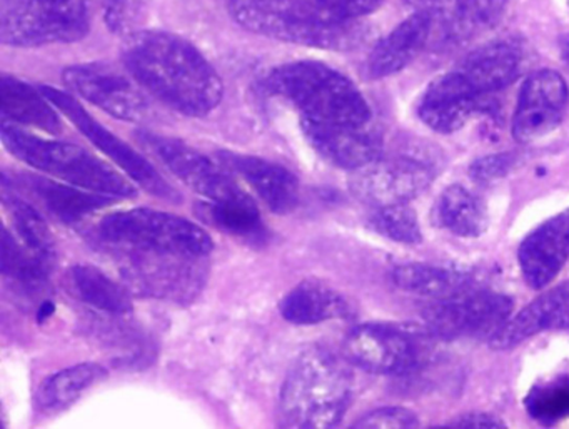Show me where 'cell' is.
Wrapping results in <instances>:
<instances>
[{
	"label": "cell",
	"mask_w": 569,
	"mask_h": 429,
	"mask_svg": "<svg viewBox=\"0 0 569 429\" xmlns=\"http://www.w3.org/2000/svg\"><path fill=\"white\" fill-rule=\"evenodd\" d=\"M108 376V371L96 362L72 366L42 382L38 392L39 406L48 411H59L72 405L82 392Z\"/></svg>",
	"instance_id": "cell-30"
},
{
	"label": "cell",
	"mask_w": 569,
	"mask_h": 429,
	"mask_svg": "<svg viewBox=\"0 0 569 429\" xmlns=\"http://www.w3.org/2000/svg\"><path fill=\"white\" fill-rule=\"evenodd\" d=\"M512 301L501 292L476 288L431 301L425 311L429 335L441 339L489 338L511 318Z\"/></svg>",
	"instance_id": "cell-8"
},
{
	"label": "cell",
	"mask_w": 569,
	"mask_h": 429,
	"mask_svg": "<svg viewBox=\"0 0 569 429\" xmlns=\"http://www.w3.org/2000/svg\"><path fill=\"white\" fill-rule=\"evenodd\" d=\"M481 96L459 71L436 79L421 96L419 119L432 131L451 134L475 116Z\"/></svg>",
	"instance_id": "cell-18"
},
{
	"label": "cell",
	"mask_w": 569,
	"mask_h": 429,
	"mask_svg": "<svg viewBox=\"0 0 569 429\" xmlns=\"http://www.w3.org/2000/svg\"><path fill=\"white\" fill-rule=\"evenodd\" d=\"M54 108L41 89L38 91L32 86L9 76H2L0 79V111L4 116V121L31 126L49 134H59L62 131V122Z\"/></svg>",
	"instance_id": "cell-24"
},
{
	"label": "cell",
	"mask_w": 569,
	"mask_h": 429,
	"mask_svg": "<svg viewBox=\"0 0 569 429\" xmlns=\"http://www.w3.org/2000/svg\"><path fill=\"white\" fill-rule=\"evenodd\" d=\"M29 182L51 214L69 225L88 218L92 212L101 211L118 199L79 188V186H68V182L62 184L44 178H32Z\"/></svg>",
	"instance_id": "cell-27"
},
{
	"label": "cell",
	"mask_w": 569,
	"mask_h": 429,
	"mask_svg": "<svg viewBox=\"0 0 569 429\" xmlns=\"http://www.w3.org/2000/svg\"><path fill=\"white\" fill-rule=\"evenodd\" d=\"M99 236L121 249L191 258H206L214 248L211 236L194 222L146 208L106 216L99 226Z\"/></svg>",
	"instance_id": "cell-6"
},
{
	"label": "cell",
	"mask_w": 569,
	"mask_h": 429,
	"mask_svg": "<svg viewBox=\"0 0 569 429\" xmlns=\"http://www.w3.org/2000/svg\"><path fill=\"white\" fill-rule=\"evenodd\" d=\"M431 18L445 44H465L496 28L508 0H408Z\"/></svg>",
	"instance_id": "cell-15"
},
{
	"label": "cell",
	"mask_w": 569,
	"mask_h": 429,
	"mask_svg": "<svg viewBox=\"0 0 569 429\" xmlns=\"http://www.w3.org/2000/svg\"><path fill=\"white\" fill-rule=\"evenodd\" d=\"M142 142L161 159L162 164L181 179L188 188L208 199L209 202L224 201L242 194L238 182L211 159L206 158L184 142L144 132Z\"/></svg>",
	"instance_id": "cell-13"
},
{
	"label": "cell",
	"mask_w": 569,
	"mask_h": 429,
	"mask_svg": "<svg viewBox=\"0 0 569 429\" xmlns=\"http://www.w3.org/2000/svg\"><path fill=\"white\" fill-rule=\"evenodd\" d=\"M559 49H561V59L569 68V36H565L559 42Z\"/></svg>",
	"instance_id": "cell-41"
},
{
	"label": "cell",
	"mask_w": 569,
	"mask_h": 429,
	"mask_svg": "<svg viewBox=\"0 0 569 429\" xmlns=\"http://www.w3.org/2000/svg\"><path fill=\"white\" fill-rule=\"evenodd\" d=\"M222 166L241 176L259 198L278 214L292 211L299 202V181L284 166L254 156L221 152Z\"/></svg>",
	"instance_id": "cell-21"
},
{
	"label": "cell",
	"mask_w": 569,
	"mask_h": 429,
	"mask_svg": "<svg viewBox=\"0 0 569 429\" xmlns=\"http://www.w3.org/2000/svg\"><path fill=\"white\" fill-rule=\"evenodd\" d=\"M522 66V52L515 42L499 41L482 46L468 56L458 69L479 96L508 88Z\"/></svg>",
	"instance_id": "cell-23"
},
{
	"label": "cell",
	"mask_w": 569,
	"mask_h": 429,
	"mask_svg": "<svg viewBox=\"0 0 569 429\" xmlns=\"http://www.w3.org/2000/svg\"><path fill=\"white\" fill-rule=\"evenodd\" d=\"M204 209L209 219L222 231L244 238L258 236L262 231L261 212L248 192L224 201L208 202Z\"/></svg>",
	"instance_id": "cell-31"
},
{
	"label": "cell",
	"mask_w": 569,
	"mask_h": 429,
	"mask_svg": "<svg viewBox=\"0 0 569 429\" xmlns=\"http://www.w3.org/2000/svg\"><path fill=\"white\" fill-rule=\"evenodd\" d=\"M348 312L342 296L321 282L305 281L296 286L281 302V315L292 325L311 326Z\"/></svg>",
	"instance_id": "cell-26"
},
{
	"label": "cell",
	"mask_w": 569,
	"mask_h": 429,
	"mask_svg": "<svg viewBox=\"0 0 569 429\" xmlns=\"http://www.w3.org/2000/svg\"><path fill=\"white\" fill-rule=\"evenodd\" d=\"M309 144L331 164L358 171L382 156V139L366 126L329 124L301 119Z\"/></svg>",
	"instance_id": "cell-16"
},
{
	"label": "cell",
	"mask_w": 569,
	"mask_h": 429,
	"mask_svg": "<svg viewBox=\"0 0 569 429\" xmlns=\"http://www.w3.org/2000/svg\"><path fill=\"white\" fill-rule=\"evenodd\" d=\"M392 282L402 291L438 301L476 288L469 272L448 266L402 265L392 271Z\"/></svg>",
	"instance_id": "cell-25"
},
{
	"label": "cell",
	"mask_w": 569,
	"mask_h": 429,
	"mask_svg": "<svg viewBox=\"0 0 569 429\" xmlns=\"http://www.w3.org/2000/svg\"><path fill=\"white\" fill-rule=\"evenodd\" d=\"M449 428H502V421L495 416L485 415V412H471V415L461 416V418L449 421Z\"/></svg>",
	"instance_id": "cell-40"
},
{
	"label": "cell",
	"mask_w": 569,
	"mask_h": 429,
	"mask_svg": "<svg viewBox=\"0 0 569 429\" xmlns=\"http://www.w3.org/2000/svg\"><path fill=\"white\" fill-rule=\"evenodd\" d=\"M371 226L379 235L402 245H419L422 241L418 218L408 202L376 208L371 216Z\"/></svg>",
	"instance_id": "cell-35"
},
{
	"label": "cell",
	"mask_w": 569,
	"mask_h": 429,
	"mask_svg": "<svg viewBox=\"0 0 569 429\" xmlns=\"http://www.w3.org/2000/svg\"><path fill=\"white\" fill-rule=\"evenodd\" d=\"M51 265L36 255L28 246H21L8 228L2 231V272L21 285L34 288L48 281Z\"/></svg>",
	"instance_id": "cell-32"
},
{
	"label": "cell",
	"mask_w": 569,
	"mask_h": 429,
	"mask_svg": "<svg viewBox=\"0 0 569 429\" xmlns=\"http://www.w3.org/2000/svg\"><path fill=\"white\" fill-rule=\"evenodd\" d=\"M435 178V164L425 156H381L371 164L356 171L351 179V189L361 201L381 208L418 198Z\"/></svg>",
	"instance_id": "cell-10"
},
{
	"label": "cell",
	"mask_w": 569,
	"mask_h": 429,
	"mask_svg": "<svg viewBox=\"0 0 569 429\" xmlns=\"http://www.w3.org/2000/svg\"><path fill=\"white\" fill-rule=\"evenodd\" d=\"M229 11L248 31L308 48L346 51L356 48L365 36L358 22L326 21L308 0H229Z\"/></svg>",
	"instance_id": "cell-4"
},
{
	"label": "cell",
	"mask_w": 569,
	"mask_h": 429,
	"mask_svg": "<svg viewBox=\"0 0 569 429\" xmlns=\"http://www.w3.org/2000/svg\"><path fill=\"white\" fill-rule=\"evenodd\" d=\"M104 21L114 34L139 32L149 14V0H104Z\"/></svg>",
	"instance_id": "cell-36"
},
{
	"label": "cell",
	"mask_w": 569,
	"mask_h": 429,
	"mask_svg": "<svg viewBox=\"0 0 569 429\" xmlns=\"http://www.w3.org/2000/svg\"><path fill=\"white\" fill-rule=\"evenodd\" d=\"M569 258V209L532 229L519 246L518 261L526 285L548 286Z\"/></svg>",
	"instance_id": "cell-17"
},
{
	"label": "cell",
	"mask_w": 569,
	"mask_h": 429,
	"mask_svg": "<svg viewBox=\"0 0 569 429\" xmlns=\"http://www.w3.org/2000/svg\"><path fill=\"white\" fill-rule=\"evenodd\" d=\"M64 82L72 92L122 121H141L148 112L142 92L108 66H72L64 71Z\"/></svg>",
	"instance_id": "cell-14"
},
{
	"label": "cell",
	"mask_w": 569,
	"mask_h": 429,
	"mask_svg": "<svg viewBox=\"0 0 569 429\" xmlns=\"http://www.w3.org/2000/svg\"><path fill=\"white\" fill-rule=\"evenodd\" d=\"M0 136L11 154L59 181L118 199L138 194L124 176L78 146L38 138L8 121L2 122Z\"/></svg>",
	"instance_id": "cell-5"
},
{
	"label": "cell",
	"mask_w": 569,
	"mask_h": 429,
	"mask_svg": "<svg viewBox=\"0 0 569 429\" xmlns=\"http://www.w3.org/2000/svg\"><path fill=\"white\" fill-rule=\"evenodd\" d=\"M436 222L459 238H478L488 228L485 206L462 186H449L435 208Z\"/></svg>",
	"instance_id": "cell-28"
},
{
	"label": "cell",
	"mask_w": 569,
	"mask_h": 429,
	"mask_svg": "<svg viewBox=\"0 0 569 429\" xmlns=\"http://www.w3.org/2000/svg\"><path fill=\"white\" fill-rule=\"evenodd\" d=\"M511 158L506 154L489 156V158L479 159L471 168V176L476 181H492L501 178L509 171Z\"/></svg>",
	"instance_id": "cell-39"
},
{
	"label": "cell",
	"mask_w": 569,
	"mask_h": 429,
	"mask_svg": "<svg viewBox=\"0 0 569 429\" xmlns=\"http://www.w3.org/2000/svg\"><path fill=\"white\" fill-rule=\"evenodd\" d=\"M432 34V21L426 12L418 11L386 36L369 56L366 72L371 79L389 78L411 64Z\"/></svg>",
	"instance_id": "cell-22"
},
{
	"label": "cell",
	"mask_w": 569,
	"mask_h": 429,
	"mask_svg": "<svg viewBox=\"0 0 569 429\" xmlns=\"http://www.w3.org/2000/svg\"><path fill=\"white\" fill-rule=\"evenodd\" d=\"M41 91L44 92L46 98L62 112L71 119L72 124L99 149L104 152L108 158H111L129 178L134 179L141 188L158 198L166 199V201H179L181 196L179 192L159 174L158 169L138 151L126 144L118 136L112 134L104 126L99 124L71 94L59 91V89L42 86Z\"/></svg>",
	"instance_id": "cell-9"
},
{
	"label": "cell",
	"mask_w": 569,
	"mask_h": 429,
	"mask_svg": "<svg viewBox=\"0 0 569 429\" xmlns=\"http://www.w3.org/2000/svg\"><path fill=\"white\" fill-rule=\"evenodd\" d=\"M569 89L559 72L551 69L532 72L519 91L512 138L518 142H532L551 134L565 118Z\"/></svg>",
	"instance_id": "cell-12"
},
{
	"label": "cell",
	"mask_w": 569,
	"mask_h": 429,
	"mask_svg": "<svg viewBox=\"0 0 569 429\" xmlns=\"http://www.w3.org/2000/svg\"><path fill=\"white\" fill-rule=\"evenodd\" d=\"M348 368L325 348L306 349L289 369L279 395V425L284 428L338 426L351 401Z\"/></svg>",
	"instance_id": "cell-2"
},
{
	"label": "cell",
	"mask_w": 569,
	"mask_h": 429,
	"mask_svg": "<svg viewBox=\"0 0 569 429\" xmlns=\"http://www.w3.org/2000/svg\"><path fill=\"white\" fill-rule=\"evenodd\" d=\"M124 62L142 88L182 114L204 118L221 102L224 88L218 72L179 36L136 32L126 42Z\"/></svg>",
	"instance_id": "cell-1"
},
{
	"label": "cell",
	"mask_w": 569,
	"mask_h": 429,
	"mask_svg": "<svg viewBox=\"0 0 569 429\" xmlns=\"http://www.w3.org/2000/svg\"><path fill=\"white\" fill-rule=\"evenodd\" d=\"M315 11L332 24H355L381 8L385 0H308Z\"/></svg>",
	"instance_id": "cell-37"
},
{
	"label": "cell",
	"mask_w": 569,
	"mask_h": 429,
	"mask_svg": "<svg viewBox=\"0 0 569 429\" xmlns=\"http://www.w3.org/2000/svg\"><path fill=\"white\" fill-rule=\"evenodd\" d=\"M71 281L76 295L91 308L108 315H126L132 309L128 289L94 266H74L71 269Z\"/></svg>",
	"instance_id": "cell-29"
},
{
	"label": "cell",
	"mask_w": 569,
	"mask_h": 429,
	"mask_svg": "<svg viewBox=\"0 0 569 429\" xmlns=\"http://www.w3.org/2000/svg\"><path fill=\"white\" fill-rule=\"evenodd\" d=\"M526 409L539 422H556L569 416V376L536 386L526 398Z\"/></svg>",
	"instance_id": "cell-34"
},
{
	"label": "cell",
	"mask_w": 569,
	"mask_h": 429,
	"mask_svg": "<svg viewBox=\"0 0 569 429\" xmlns=\"http://www.w3.org/2000/svg\"><path fill=\"white\" fill-rule=\"evenodd\" d=\"M266 84L276 96L291 102L305 119L346 126H366L371 121V109L361 91L322 62L281 66L269 74Z\"/></svg>",
	"instance_id": "cell-3"
},
{
	"label": "cell",
	"mask_w": 569,
	"mask_h": 429,
	"mask_svg": "<svg viewBox=\"0 0 569 429\" xmlns=\"http://www.w3.org/2000/svg\"><path fill=\"white\" fill-rule=\"evenodd\" d=\"M88 32V0H2L0 4V39L6 46L76 42Z\"/></svg>",
	"instance_id": "cell-7"
},
{
	"label": "cell",
	"mask_w": 569,
	"mask_h": 429,
	"mask_svg": "<svg viewBox=\"0 0 569 429\" xmlns=\"http://www.w3.org/2000/svg\"><path fill=\"white\" fill-rule=\"evenodd\" d=\"M131 252L132 258L126 268V276L131 279L132 285H139L146 291L156 296H189L191 289H198V281L201 275L198 266L192 262L201 261V258L191 256L166 255V252L136 251Z\"/></svg>",
	"instance_id": "cell-19"
},
{
	"label": "cell",
	"mask_w": 569,
	"mask_h": 429,
	"mask_svg": "<svg viewBox=\"0 0 569 429\" xmlns=\"http://www.w3.org/2000/svg\"><path fill=\"white\" fill-rule=\"evenodd\" d=\"M6 201L11 209L12 222L19 238L31 251L52 265L56 258V242L48 222L28 202L18 198H6Z\"/></svg>",
	"instance_id": "cell-33"
},
{
	"label": "cell",
	"mask_w": 569,
	"mask_h": 429,
	"mask_svg": "<svg viewBox=\"0 0 569 429\" xmlns=\"http://www.w3.org/2000/svg\"><path fill=\"white\" fill-rule=\"evenodd\" d=\"M52 312H54V305H52V302H44L41 311H39V321H44V319L48 318L49 315H52Z\"/></svg>",
	"instance_id": "cell-42"
},
{
	"label": "cell",
	"mask_w": 569,
	"mask_h": 429,
	"mask_svg": "<svg viewBox=\"0 0 569 429\" xmlns=\"http://www.w3.org/2000/svg\"><path fill=\"white\" fill-rule=\"evenodd\" d=\"M356 428H416L419 419L405 408H381L356 422Z\"/></svg>",
	"instance_id": "cell-38"
},
{
	"label": "cell",
	"mask_w": 569,
	"mask_h": 429,
	"mask_svg": "<svg viewBox=\"0 0 569 429\" xmlns=\"http://www.w3.org/2000/svg\"><path fill=\"white\" fill-rule=\"evenodd\" d=\"M569 329V281L542 292L491 339L492 348L509 349L546 331Z\"/></svg>",
	"instance_id": "cell-20"
},
{
	"label": "cell",
	"mask_w": 569,
	"mask_h": 429,
	"mask_svg": "<svg viewBox=\"0 0 569 429\" xmlns=\"http://www.w3.org/2000/svg\"><path fill=\"white\" fill-rule=\"evenodd\" d=\"M349 361L375 375L402 376L416 371L425 348L412 332L392 325L356 326L345 341Z\"/></svg>",
	"instance_id": "cell-11"
}]
</instances>
